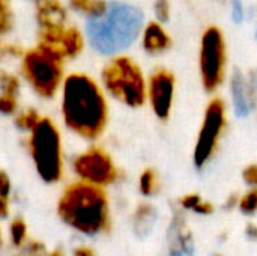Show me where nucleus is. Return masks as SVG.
<instances>
[{
    "mask_svg": "<svg viewBox=\"0 0 257 256\" xmlns=\"http://www.w3.org/2000/svg\"><path fill=\"white\" fill-rule=\"evenodd\" d=\"M62 115L68 130L95 140L108 122V104L101 86L84 72H72L62 84Z\"/></svg>",
    "mask_w": 257,
    "mask_h": 256,
    "instance_id": "f257e3e1",
    "label": "nucleus"
},
{
    "mask_svg": "<svg viewBox=\"0 0 257 256\" xmlns=\"http://www.w3.org/2000/svg\"><path fill=\"white\" fill-rule=\"evenodd\" d=\"M60 219L84 235L107 232L111 225L108 198L102 187L77 181L68 186L57 202Z\"/></svg>",
    "mask_w": 257,
    "mask_h": 256,
    "instance_id": "f03ea898",
    "label": "nucleus"
},
{
    "mask_svg": "<svg viewBox=\"0 0 257 256\" xmlns=\"http://www.w3.org/2000/svg\"><path fill=\"white\" fill-rule=\"evenodd\" d=\"M145 23L143 12L128 3H108L101 18L87 20L86 36L93 50L105 56H114L130 48L139 38Z\"/></svg>",
    "mask_w": 257,
    "mask_h": 256,
    "instance_id": "7ed1b4c3",
    "label": "nucleus"
},
{
    "mask_svg": "<svg viewBox=\"0 0 257 256\" xmlns=\"http://www.w3.org/2000/svg\"><path fill=\"white\" fill-rule=\"evenodd\" d=\"M105 91L128 107L137 109L148 100V83L142 68L128 56L113 57L101 71Z\"/></svg>",
    "mask_w": 257,
    "mask_h": 256,
    "instance_id": "20e7f679",
    "label": "nucleus"
},
{
    "mask_svg": "<svg viewBox=\"0 0 257 256\" xmlns=\"http://www.w3.org/2000/svg\"><path fill=\"white\" fill-rule=\"evenodd\" d=\"M29 146L41 180L47 184L60 181L63 175L62 139L57 127L51 119H41L38 127L30 134Z\"/></svg>",
    "mask_w": 257,
    "mask_h": 256,
    "instance_id": "39448f33",
    "label": "nucleus"
},
{
    "mask_svg": "<svg viewBox=\"0 0 257 256\" xmlns=\"http://www.w3.org/2000/svg\"><path fill=\"white\" fill-rule=\"evenodd\" d=\"M21 74L41 98H53L63 84V63L44 54L39 48L26 50L21 59Z\"/></svg>",
    "mask_w": 257,
    "mask_h": 256,
    "instance_id": "423d86ee",
    "label": "nucleus"
},
{
    "mask_svg": "<svg viewBox=\"0 0 257 256\" xmlns=\"http://www.w3.org/2000/svg\"><path fill=\"white\" fill-rule=\"evenodd\" d=\"M226 41L223 32L211 26L202 35L200 44V75L206 92L217 91L226 75Z\"/></svg>",
    "mask_w": 257,
    "mask_h": 256,
    "instance_id": "0eeeda50",
    "label": "nucleus"
},
{
    "mask_svg": "<svg viewBox=\"0 0 257 256\" xmlns=\"http://www.w3.org/2000/svg\"><path fill=\"white\" fill-rule=\"evenodd\" d=\"M226 124H227V115H226L224 100L221 98L211 100L205 110L203 122L199 131V137H197L194 155H193L194 166L197 169L205 167V164L217 152Z\"/></svg>",
    "mask_w": 257,
    "mask_h": 256,
    "instance_id": "6e6552de",
    "label": "nucleus"
},
{
    "mask_svg": "<svg viewBox=\"0 0 257 256\" xmlns=\"http://www.w3.org/2000/svg\"><path fill=\"white\" fill-rule=\"evenodd\" d=\"M74 172L78 175L80 181L104 187L113 184L117 177L119 170L107 151L99 146H90L84 152L75 157L72 163Z\"/></svg>",
    "mask_w": 257,
    "mask_h": 256,
    "instance_id": "1a4fd4ad",
    "label": "nucleus"
},
{
    "mask_svg": "<svg viewBox=\"0 0 257 256\" xmlns=\"http://www.w3.org/2000/svg\"><path fill=\"white\" fill-rule=\"evenodd\" d=\"M175 75L164 68L152 72L148 83V100L155 116L161 121L169 119L175 98Z\"/></svg>",
    "mask_w": 257,
    "mask_h": 256,
    "instance_id": "9d476101",
    "label": "nucleus"
},
{
    "mask_svg": "<svg viewBox=\"0 0 257 256\" xmlns=\"http://www.w3.org/2000/svg\"><path fill=\"white\" fill-rule=\"evenodd\" d=\"M167 256H196V246L191 229L182 213L172 216L167 229Z\"/></svg>",
    "mask_w": 257,
    "mask_h": 256,
    "instance_id": "9b49d317",
    "label": "nucleus"
},
{
    "mask_svg": "<svg viewBox=\"0 0 257 256\" xmlns=\"http://www.w3.org/2000/svg\"><path fill=\"white\" fill-rule=\"evenodd\" d=\"M230 95L238 116L245 118L254 112L257 107V94L239 69H235L230 77Z\"/></svg>",
    "mask_w": 257,
    "mask_h": 256,
    "instance_id": "f8f14e48",
    "label": "nucleus"
},
{
    "mask_svg": "<svg viewBox=\"0 0 257 256\" xmlns=\"http://www.w3.org/2000/svg\"><path fill=\"white\" fill-rule=\"evenodd\" d=\"M35 18L39 29L65 27L68 11L60 0H41L36 3Z\"/></svg>",
    "mask_w": 257,
    "mask_h": 256,
    "instance_id": "ddd939ff",
    "label": "nucleus"
},
{
    "mask_svg": "<svg viewBox=\"0 0 257 256\" xmlns=\"http://www.w3.org/2000/svg\"><path fill=\"white\" fill-rule=\"evenodd\" d=\"M143 48L149 54H160L164 53L172 47V38L169 33L163 29L160 23L151 21L143 29Z\"/></svg>",
    "mask_w": 257,
    "mask_h": 256,
    "instance_id": "4468645a",
    "label": "nucleus"
},
{
    "mask_svg": "<svg viewBox=\"0 0 257 256\" xmlns=\"http://www.w3.org/2000/svg\"><path fill=\"white\" fill-rule=\"evenodd\" d=\"M158 213L154 205L151 204H140L133 216V229L139 238H146L152 234L157 225Z\"/></svg>",
    "mask_w": 257,
    "mask_h": 256,
    "instance_id": "2eb2a0df",
    "label": "nucleus"
},
{
    "mask_svg": "<svg viewBox=\"0 0 257 256\" xmlns=\"http://www.w3.org/2000/svg\"><path fill=\"white\" fill-rule=\"evenodd\" d=\"M62 44L65 47L66 57L68 59H75V57H78L83 53L84 45H86V39H84L83 32L78 27L68 26V27H65Z\"/></svg>",
    "mask_w": 257,
    "mask_h": 256,
    "instance_id": "dca6fc26",
    "label": "nucleus"
},
{
    "mask_svg": "<svg viewBox=\"0 0 257 256\" xmlns=\"http://www.w3.org/2000/svg\"><path fill=\"white\" fill-rule=\"evenodd\" d=\"M69 6L86 15L87 20H95V18H101L108 8V3L105 0H68Z\"/></svg>",
    "mask_w": 257,
    "mask_h": 256,
    "instance_id": "f3484780",
    "label": "nucleus"
},
{
    "mask_svg": "<svg viewBox=\"0 0 257 256\" xmlns=\"http://www.w3.org/2000/svg\"><path fill=\"white\" fill-rule=\"evenodd\" d=\"M161 189L158 174L154 169H145L139 180V190L143 196H155Z\"/></svg>",
    "mask_w": 257,
    "mask_h": 256,
    "instance_id": "a211bd4d",
    "label": "nucleus"
},
{
    "mask_svg": "<svg viewBox=\"0 0 257 256\" xmlns=\"http://www.w3.org/2000/svg\"><path fill=\"white\" fill-rule=\"evenodd\" d=\"M15 20L11 8V0H0V36L8 35L14 29Z\"/></svg>",
    "mask_w": 257,
    "mask_h": 256,
    "instance_id": "6ab92c4d",
    "label": "nucleus"
},
{
    "mask_svg": "<svg viewBox=\"0 0 257 256\" xmlns=\"http://www.w3.org/2000/svg\"><path fill=\"white\" fill-rule=\"evenodd\" d=\"M41 119H42V118L39 116V113H38L35 109H27L26 112H23V113H20V115L17 116L15 124H17L18 128L32 133V131L38 127V124L41 122Z\"/></svg>",
    "mask_w": 257,
    "mask_h": 256,
    "instance_id": "aec40b11",
    "label": "nucleus"
},
{
    "mask_svg": "<svg viewBox=\"0 0 257 256\" xmlns=\"http://www.w3.org/2000/svg\"><path fill=\"white\" fill-rule=\"evenodd\" d=\"M0 91L2 94H8L12 97H17L20 92V80L17 75L0 69Z\"/></svg>",
    "mask_w": 257,
    "mask_h": 256,
    "instance_id": "412c9836",
    "label": "nucleus"
},
{
    "mask_svg": "<svg viewBox=\"0 0 257 256\" xmlns=\"http://www.w3.org/2000/svg\"><path fill=\"white\" fill-rule=\"evenodd\" d=\"M9 235L15 247H21L27 237V226L23 219H14L9 226Z\"/></svg>",
    "mask_w": 257,
    "mask_h": 256,
    "instance_id": "4be33fe9",
    "label": "nucleus"
},
{
    "mask_svg": "<svg viewBox=\"0 0 257 256\" xmlns=\"http://www.w3.org/2000/svg\"><path fill=\"white\" fill-rule=\"evenodd\" d=\"M238 208L242 214L251 216L257 213V189L248 190L238 202Z\"/></svg>",
    "mask_w": 257,
    "mask_h": 256,
    "instance_id": "5701e85b",
    "label": "nucleus"
},
{
    "mask_svg": "<svg viewBox=\"0 0 257 256\" xmlns=\"http://www.w3.org/2000/svg\"><path fill=\"white\" fill-rule=\"evenodd\" d=\"M18 109V101L17 97L8 95V94H0V113L2 115H14Z\"/></svg>",
    "mask_w": 257,
    "mask_h": 256,
    "instance_id": "b1692460",
    "label": "nucleus"
},
{
    "mask_svg": "<svg viewBox=\"0 0 257 256\" xmlns=\"http://www.w3.org/2000/svg\"><path fill=\"white\" fill-rule=\"evenodd\" d=\"M203 199L200 198V195L197 193H190V195H185L179 199V205L184 208V210H190V211H196V208L199 207V204L202 202Z\"/></svg>",
    "mask_w": 257,
    "mask_h": 256,
    "instance_id": "393cba45",
    "label": "nucleus"
},
{
    "mask_svg": "<svg viewBox=\"0 0 257 256\" xmlns=\"http://www.w3.org/2000/svg\"><path fill=\"white\" fill-rule=\"evenodd\" d=\"M155 15L161 23L169 21V18H170V3H169V0H155Z\"/></svg>",
    "mask_w": 257,
    "mask_h": 256,
    "instance_id": "a878e982",
    "label": "nucleus"
},
{
    "mask_svg": "<svg viewBox=\"0 0 257 256\" xmlns=\"http://www.w3.org/2000/svg\"><path fill=\"white\" fill-rule=\"evenodd\" d=\"M242 178L248 186H251L253 189H257V164L247 166L242 172Z\"/></svg>",
    "mask_w": 257,
    "mask_h": 256,
    "instance_id": "bb28decb",
    "label": "nucleus"
},
{
    "mask_svg": "<svg viewBox=\"0 0 257 256\" xmlns=\"http://www.w3.org/2000/svg\"><path fill=\"white\" fill-rule=\"evenodd\" d=\"M232 2V17L235 23H242L244 20V5L242 0H230Z\"/></svg>",
    "mask_w": 257,
    "mask_h": 256,
    "instance_id": "cd10ccee",
    "label": "nucleus"
},
{
    "mask_svg": "<svg viewBox=\"0 0 257 256\" xmlns=\"http://www.w3.org/2000/svg\"><path fill=\"white\" fill-rule=\"evenodd\" d=\"M9 193H11V180L3 170H0V198L8 199Z\"/></svg>",
    "mask_w": 257,
    "mask_h": 256,
    "instance_id": "c85d7f7f",
    "label": "nucleus"
},
{
    "mask_svg": "<svg viewBox=\"0 0 257 256\" xmlns=\"http://www.w3.org/2000/svg\"><path fill=\"white\" fill-rule=\"evenodd\" d=\"M27 252L32 256H41L45 252V247H44V244L39 243V241H32V243H29V246H27Z\"/></svg>",
    "mask_w": 257,
    "mask_h": 256,
    "instance_id": "c756f323",
    "label": "nucleus"
},
{
    "mask_svg": "<svg viewBox=\"0 0 257 256\" xmlns=\"http://www.w3.org/2000/svg\"><path fill=\"white\" fill-rule=\"evenodd\" d=\"M245 235L248 237V240H251V241H256L257 240V226L256 225H253V223L247 225V228H245Z\"/></svg>",
    "mask_w": 257,
    "mask_h": 256,
    "instance_id": "7c9ffc66",
    "label": "nucleus"
},
{
    "mask_svg": "<svg viewBox=\"0 0 257 256\" xmlns=\"http://www.w3.org/2000/svg\"><path fill=\"white\" fill-rule=\"evenodd\" d=\"M74 256H96L95 252L89 247H78L74 250Z\"/></svg>",
    "mask_w": 257,
    "mask_h": 256,
    "instance_id": "2f4dec72",
    "label": "nucleus"
},
{
    "mask_svg": "<svg viewBox=\"0 0 257 256\" xmlns=\"http://www.w3.org/2000/svg\"><path fill=\"white\" fill-rule=\"evenodd\" d=\"M8 213H9V210H8V202H6V199L0 198V219L8 217Z\"/></svg>",
    "mask_w": 257,
    "mask_h": 256,
    "instance_id": "473e14b6",
    "label": "nucleus"
},
{
    "mask_svg": "<svg viewBox=\"0 0 257 256\" xmlns=\"http://www.w3.org/2000/svg\"><path fill=\"white\" fill-rule=\"evenodd\" d=\"M248 81H250V84L253 86L254 92L257 94V69H254V71H251V72H250V78H248Z\"/></svg>",
    "mask_w": 257,
    "mask_h": 256,
    "instance_id": "72a5a7b5",
    "label": "nucleus"
},
{
    "mask_svg": "<svg viewBox=\"0 0 257 256\" xmlns=\"http://www.w3.org/2000/svg\"><path fill=\"white\" fill-rule=\"evenodd\" d=\"M6 59H8V56H6V44L0 38V62H3Z\"/></svg>",
    "mask_w": 257,
    "mask_h": 256,
    "instance_id": "f704fd0d",
    "label": "nucleus"
},
{
    "mask_svg": "<svg viewBox=\"0 0 257 256\" xmlns=\"http://www.w3.org/2000/svg\"><path fill=\"white\" fill-rule=\"evenodd\" d=\"M48 256H65V255H63L60 250H54V252H51V253H50Z\"/></svg>",
    "mask_w": 257,
    "mask_h": 256,
    "instance_id": "c9c22d12",
    "label": "nucleus"
},
{
    "mask_svg": "<svg viewBox=\"0 0 257 256\" xmlns=\"http://www.w3.org/2000/svg\"><path fill=\"white\" fill-rule=\"evenodd\" d=\"M33 2H36V3H38V2H41V0H33Z\"/></svg>",
    "mask_w": 257,
    "mask_h": 256,
    "instance_id": "e433bc0d",
    "label": "nucleus"
},
{
    "mask_svg": "<svg viewBox=\"0 0 257 256\" xmlns=\"http://www.w3.org/2000/svg\"><path fill=\"white\" fill-rule=\"evenodd\" d=\"M0 244H2V235H0Z\"/></svg>",
    "mask_w": 257,
    "mask_h": 256,
    "instance_id": "4c0bfd02",
    "label": "nucleus"
},
{
    "mask_svg": "<svg viewBox=\"0 0 257 256\" xmlns=\"http://www.w3.org/2000/svg\"><path fill=\"white\" fill-rule=\"evenodd\" d=\"M256 36H257V32H256Z\"/></svg>",
    "mask_w": 257,
    "mask_h": 256,
    "instance_id": "58836bf2",
    "label": "nucleus"
}]
</instances>
